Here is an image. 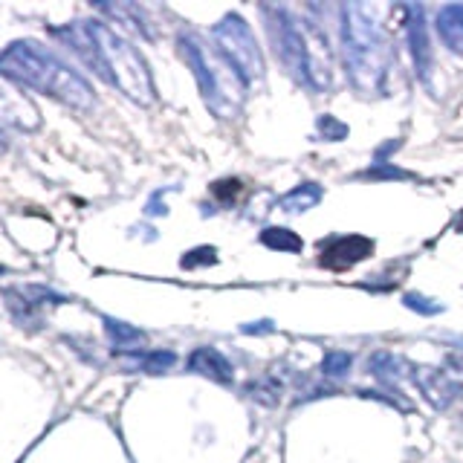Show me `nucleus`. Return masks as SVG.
<instances>
[{"label":"nucleus","mask_w":463,"mask_h":463,"mask_svg":"<svg viewBox=\"0 0 463 463\" xmlns=\"http://www.w3.org/2000/svg\"><path fill=\"white\" fill-rule=\"evenodd\" d=\"M52 35L61 38L102 82L119 87L130 102L148 108L156 99L154 78L145 58L130 47L125 38H119L108 23L99 21H73L64 23Z\"/></svg>","instance_id":"obj_1"},{"label":"nucleus","mask_w":463,"mask_h":463,"mask_svg":"<svg viewBox=\"0 0 463 463\" xmlns=\"http://www.w3.org/2000/svg\"><path fill=\"white\" fill-rule=\"evenodd\" d=\"M342 61H345L351 85L362 96H386L394 52L377 18V6H342Z\"/></svg>","instance_id":"obj_2"},{"label":"nucleus","mask_w":463,"mask_h":463,"mask_svg":"<svg viewBox=\"0 0 463 463\" xmlns=\"http://www.w3.org/2000/svg\"><path fill=\"white\" fill-rule=\"evenodd\" d=\"M0 76L21 87L58 99L76 111H90L96 104L87 78H82L70 64H64L56 52H49L38 41H12L0 52Z\"/></svg>","instance_id":"obj_3"},{"label":"nucleus","mask_w":463,"mask_h":463,"mask_svg":"<svg viewBox=\"0 0 463 463\" xmlns=\"http://www.w3.org/2000/svg\"><path fill=\"white\" fill-rule=\"evenodd\" d=\"M177 44H180V56L185 58V64H189L197 78V87H200L206 108L220 119H232L241 111V93L237 90H246L241 76L220 56L218 47L211 52L209 44L197 32H189V30L180 32Z\"/></svg>","instance_id":"obj_4"},{"label":"nucleus","mask_w":463,"mask_h":463,"mask_svg":"<svg viewBox=\"0 0 463 463\" xmlns=\"http://www.w3.org/2000/svg\"><path fill=\"white\" fill-rule=\"evenodd\" d=\"M211 35H215L218 52L232 64V70L241 76V82L246 87L263 85V56H261V47L255 41L253 30H249V23L241 15H235V12L223 15L220 23H215Z\"/></svg>","instance_id":"obj_5"},{"label":"nucleus","mask_w":463,"mask_h":463,"mask_svg":"<svg viewBox=\"0 0 463 463\" xmlns=\"http://www.w3.org/2000/svg\"><path fill=\"white\" fill-rule=\"evenodd\" d=\"M263 18H267V35L275 49V58L281 67L296 78L298 85L307 87V58H304V32L301 21H296L284 6H263Z\"/></svg>","instance_id":"obj_6"},{"label":"nucleus","mask_w":463,"mask_h":463,"mask_svg":"<svg viewBox=\"0 0 463 463\" xmlns=\"http://www.w3.org/2000/svg\"><path fill=\"white\" fill-rule=\"evenodd\" d=\"M4 298H6V307L12 313V319L26 330H38L44 325V316L52 307H61V304L67 301L61 293H56V289H47L41 284L6 287Z\"/></svg>","instance_id":"obj_7"},{"label":"nucleus","mask_w":463,"mask_h":463,"mask_svg":"<svg viewBox=\"0 0 463 463\" xmlns=\"http://www.w3.org/2000/svg\"><path fill=\"white\" fill-rule=\"evenodd\" d=\"M304 32V58H307V87L316 93H327L334 87V56L325 32L313 21H301Z\"/></svg>","instance_id":"obj_8"},{"label":"nucleus","mask_w":463,"mask_h":463,"mask_svg":"<svg viewBox=\"0 0 463 463\" xmlns=\"http://www.w3.org/2000/svg\"><path fill=\"white\" fill-rule=\"evenodd\" d=\"M405 9V38H408V49H412L414 58V70L420 76L423 85H432V41H429V30H426V12L417 4H408Z\"/></svg>","instance_id":"obj_9"},{"label":"nucleus","mask_w":463,"mask_h":463,"mask_svg":"<svg viewBox=\"0 0 463 463\" xmlns=\"http://www.w3.org/2000/svg\"><path fill=\"white\" fill-rule=\"evenodd\" d=\"M374 255V241L365 235H342L327 241L322 249V267L342 272V270H351L356 263H362L365 258Z\"/></svg>","instance_id":"obj_10"},{"label":"nucleus","mask_w":463,"mask_h":463,"mask_svg":"<svg viewBox=\"0 0 463 463\" xmlns=\"http://www.w3.org/2000/svg\"><path fill=\"white\" fill-rule=\"evenodd\" d=\"M408 377L414 379V386L423 391V396L434 405V408H449L455 403V396L460 394V386L446 374V370L429 368V365H412Z\"/></svg>","instance_id":"obj_11"},{"label":"nucleus","mask_w":463,"mask_h":463,"mask_svg":"<svg viewBox=\"0 0 463 463\" xmlns=\"http://www.w3.org/2000/svg\"><path fill=\"white\" fill-rule=\"evenodd\" d=\"M189 370H194V374H200L206 379L223 382V386H227V382H232V377H235L232 362L220 351H215V348H197V351H191V356H189Z\"/></svg>","instance_id":"obj_12"},{"label":"nucleus","mask_w":463,"mask_h":463,"mask_svg":"<svg viewBox=\"0 0 463 463\" xmlns=\"http://www.w3.org/2000/svg\"><path fill=\"white\" fill-rule=\"evenodd\" d=\"M438 32L443 44L463 58V4H449L438 12Z\"/></svg>","instance_id":"obj_13"},{"label":"nucleus","mask_w":463,"mask_h":463,"mask_svg":"<svg viewBox=\"0 0 463 463\" xmlns=\"http://www.w3.org/2000/svg\"><path fill=\"white\" fill-rule=\"evenodd\" d=\"M322 194L325 191L319 183H301L278 200V211H284V215H304V211H310L313 206H319Z\"/></svg>","instance_id":"obj_14"},{"label":"nucleus","mask_w":463,"mask_h":463,"mask_svg":"<svg viewBox=\"0 0 463 463\" xmlns=\"http://www.w3.org/2000/svg\"><path fill=\"white\" fill-rule=\"evenodd\" d=\"M104 334L113 342V348L119 353H137L139 345L148 342V336L142 334L139 327L128 325V322H119V319H111V316H104Z\"/></svg>","instance_id":"obj_15"},{"label":"nucleus","mask_w":463,"mask_h":463,"mask_svg":"<svg viewBox=\"0 0 463 463\" xmlns=\"http://www.w3.org/2000/svg\"><path fill=\"white\" fill-rule=\"evenodd\" d=\"M99 12H104V15H113V18H119L122 21L128 30H134V32H139L142 38H154V32H151V26H148V21L142 18V9L139 6H134V4H99L96 6Z\"/></svg>","instance_id":"obj_16"},{"label":"nucleus","mask_w":463,"mask_h":463,"mask_svg":"<svg viewBox=\"0 0 463 463\" xmlns=\"http://www.w3.org/2000/svg\"><path fill=\"white\" fill-rule=\"evenodd\" d=\"M258 241L272 249V253H301L304 249V241L293 232V229H284V227H267V229H261L258 235Z\"/></svg>","instance_id":"obj_17"},{"label":"nucleus","mask_w":463,"mask_h":463,"mask_svg":"<svg viewBox=\"0 0 463 463\" xmlns=\"http://www.w3.org/2000/svg\"><path fill=\"white\" fill-rule=\"evenodd\" d=\"M130 362V368L148 370V374H163L177 362V356L171 351H137V353H122Z\"/></svg>","instance_id":"obj_18"},{"label":"nucleus","mask_w":463,"mask_h":463,"mask_svg":"<svg viewBox=\"0 0 463 463\" xmlns=\"http://www.w3.org/2000/svg\"><path fill=\"white\" fill-rule=\"evenodd\" d=\"M249 394H253V400L255 403H263V405H275L278 403V396L284 394V382L278 379L275 374H267V377H261L255 382H249Z\"/></svg>","instance_id":"obj_19"},{"label":"nucleus","mask_w":463,"mask_h":463,"mask_svg":"<svg viewBox=\"0 0 463 463\" xmlns=\"http://www.w3.org/2000/svg\"><path fill=\"white\" fill-rule=\"evenodd\" d=\"M183 270H197V267H211V263H218V249L215 246H197V249H189V253L183 255Z\"/></svg>","instance_id":"obj_20"},{"label":"nucleus","mask_w":463,"mask_h":463,"mask_svg":"<svg viewBox=\"0 0 463 463\" xmlns=\"http://www.w3.org/2000/svg\"><path fill=\"white\" fill-rule=\"evenodd\" d=\"M353 365V356L348 351H330L322 360V370L327 377H345Z\"/></svg>","instance_id":"obj_21"},{"label":"nucleus","mask_w":463,"mask_h":463,"mask_svg":"<svg viewBox=\"0 0 463 463\" xmlns=\"http://www.w3.org/2000/svg\"><path fill=\"white\" fill-rule=\"evenodd\" d=\"M403 304H405L408 310L420 313V316H438V313H443V304L441 301H434L429 296H420V293H405L403 296Z\"/></svg>","instance_id":"obj_22"},{"label":"nucleus","mask_w":463,"mask_h":463,"mask_svg":"<svg viewBox=\"0 0 463 463\" xmlns=\"http://www.w3.org/2000/svg\"><path fill=\"white\" fill-rule=\"evenodd\" d=\"M365 177L368 180H412V174H408V171L396 168V165H391L386 160H377L374 165L365 171Z\"/></svg>","instance_id":"obj_23"},{"label":"nucleus","mask_w":463,"mask_h":463,"mask_svg":"<svg viewBox=\"0 0 463 463\" xmlns=\"http://www.w3.org/2000/svg\"><path fill=\"white\" fill-rule=\"evenodd\" d=\"M316 128H319V134L330 142H342L348 137V125L339 122L336 116H319V122H316Z\"/></svg>","instance_id":"obj_24"},{"label":"nucleus","mask_w":463,"mask_h":463,"mask_svg":"<svg viewBox=\"0 0 463 463\" xmlns=\"http://www.w3.org/2000/svg\"><path fill=\"white\" fill-rule=\"evenodd\" d=\"M241 191H244V183L241 180H220V183L211 185V194H215L218 200H223V203H232Z\"/></svg>","instance_id":"obj_25"},{"label":"nucleus","mask_w":463,"mask_h":463,"mask_svg":"<svg viewBox=\"0 0 463 463\" xmlns=\"http://www.w3.org/2000/svg\"><path fill=\"white\" fill-rule=\"evenodd\" d=\"M275 325L270 319L263 322H249V325H241V334H249V336H258V334H272Z\"/></svg>","instance_id":"obj_26"},{"label":"nucleus","mask_w":463,"mask_h":463,"mask_svg":"<svg viewBox=\"0 0 463 463\" xmlns=\"http://www.w3.org/2000/svg\"><path fill=\"white\" fill-rule=\"evenodd\" d=\"M163 194H165V189H163V191H156V194L151 197L148 209H145V211H148L151 218H156V215H165V211H168V209H165V203H160V200H163Z\"/></svg>","instance_id":"obj_27"},{"label":"nucleus","mask_w":463,"mask_h":463,"mask_svg":"<svg viewBox=\"0 0 463 463\" xmlns=\"http://www.w3.org/2000/svg\"><path fill=\"white\" fill-rule=\"evenodd\" d=\"M446 362H449V368L458 370V374L463 377V351H452V353L446 356Z\"/></svg>","instance_id":"obj_28"},{"label":"nucleus","mask_w":463,"mask_h":463,"mask_svg":"<svg viewBox=\"0 0 463 463\" xmlns=\"http://www.w3.org/2000/svg\"><path fill=\"white\" fill-rule=\"evenodd\" d=\"M6 148H9V137H6V130L0 128V154H6Z\"/></svg>","instance_id":"obj_29"},{"label":"nucleus","mask_w":463,"mask_h":463,"mask_svg":"<svg viewBox=\"0 0 463 463\" xmlns=\"http://www.w3.org/2000/svg\"><path fill=\"white\" fill-rule=\"evenodd\" d=\"M458 229H460V232H463V218H460V227H458Z\"/></svg>","instance_id":"obj_30"},{"label":"nucleus","mask_w":463,"mask_h":463,"mask_svg":"<svg viewBox=\"0 0 463 463\" xmlns=\"http://www.w3.org/2000/svg\"><path fill=\"white\" fill-rule=\"evenodd\" d=\"M4 272H6V270H4V267H0V275H4Z\"/></svg>","instance_id":"obj_31"}]
</instances>
